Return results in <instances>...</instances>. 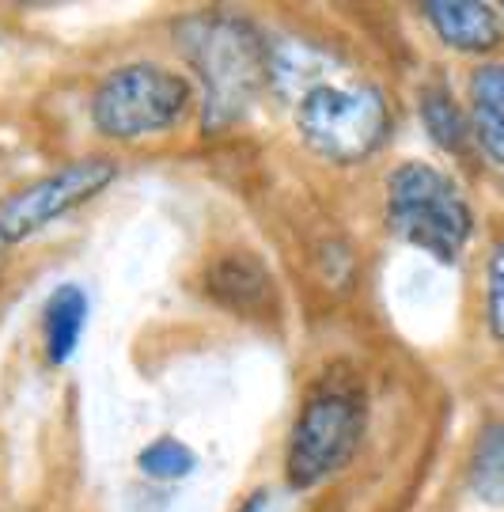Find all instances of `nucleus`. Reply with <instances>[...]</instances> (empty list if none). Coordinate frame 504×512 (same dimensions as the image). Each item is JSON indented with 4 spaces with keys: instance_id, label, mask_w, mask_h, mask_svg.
Listing matches in <instances>:
<instances>
[{
    "instance_id": "6",
    "label": "nucleus",
    "mask_w": 504,
    "mask_h": 512,
    "mask_svg": "<svg viewBox=\"0 0 504 512\" xmlns=\"http://www.w3.org/2000/svg\"><path fill=\"white\" fill-rule=\"evenodd\" d=\"M118 179V164L107 156H84L72 160L61 171L23 186L16 194H8L0 202V243H19V239L35 236L42 228H50L65 213L80 209L95 194H103Z\"/></svg>"
},
{
    "instance_id": "2",
    "label": "nucleus",
    "mask_w": 504,
    "mask_h": 512,
    "mask_svg": "<svg viewBox=\"0 0 504 512\" xmlns=\"http://www.w3.org/2000/svg\"><path fill=\"white\" fill-rule=\"evenodd\" d=\"M383 220L402 243L451 266L474 236V213L459 183L440 167L410 160L387 175Z\"/></svg>"
},
{
    "instance_id": "7",
    "label": "nucleus",
    "mask_w": 504,
    "mask_h": 512,
    "mask_svg": "<svg viewBox=\"0 0 504 512\" xmlns=\"http://www.w3.org/2000/svg\"><path fill=\"white\" fill-rule=\"evenodd\" d=\"M205 289L220 308L235 315H266L273 308L270 266L251 251H224L209 262Z\"/></svg>"
},
{
    "instance_id": "10",
    "label": "nucleus",
    "mask_w": 504,
    "mask_h": 512,
    "mask_svg": "<svg viewBox=\"0 0 504 512\" xmlns=\"http://www.w3.org/2000/svg\"><path fill=\"white\" fill-rule=\"evenodd\" d=\"M88 293L80 285H57L46 308H42V338H46V357L50 365H69L84 327H88Z\"/></svg>"
},
{
    "instance_id": "14",
    "label": "nucleus",
    "mask_w": 504,
    "mask_h": 512,
    "mask_svg": "<svg viewBox=\"0 0 504 512\" xmlns=\"http://www.w3.org/2000/svg\"><path fill=\"white\" fill-rule=\"evenodd\" d=\"M486 323L489 334L504 346V239L489 251L486 262Z\"/></svg>"
},
{
    "instance_id": "5",
    "label": "nucleus",
    "mask_w": 504,
    "mask_h": 512,
    "mask_svg": "<svg viewBox=\"0 0 504 512\" xmlns=\"http://www.w3.org/2000/svg\"><path fill=\"white\" fill-rule=\"evenodd\" d=\"M364 399L342 384H323L307 395L300 418L292 425L285 475L292 490H311L349 467L364 437Z\"/></svg>"
},
{
    "instance_id": "3",
    "label": "nucleus",
    "mask_w": 504,
    "mask_h": 512,
    "mask_svg": "<svg viewBox=\"0 0 504 512\" xmlns=\"http://www.w3.org/2000/svg\"><path fill=\"white\" fill-rule=\"evenodd\" d=\"M296 129L304 145L330 164H360L391 133V107L376 84H319L300 95Z\"/></svg>"
},
{
    "instance_id": "11",
    "label": "nucleus",
    "mask_w": 504,
    "mask_h": 512,
    "mask_svg": "<svg viewBox=\"0 0 504 512\" xmlns=\"http://www.w3.org/2000/svg\"><path fill=\"white\" fill-rule=\"evenodd\" d=\"M470 490L486 505H504V421H489L470 452Z\"/></svg>"
},
{
    "instance_id": "9",
    "label": "nucleus",
    "mask_w": 504,
    "mask_h": 512,
    "mask_svg": "<svg viewBox=\"0 0 504 512\" xmlns=\"http://www.w3.org/2000/svg\"><path fill=\"white\" fill-rule=\"evenodd\" d=\"M470 137L497 167H504V61L470 73Z\"/></svg>"
},
{
    "instance_id": "13",
    "label": "nucleus",
    "mask_w": 504,
    "mask_h": 512,
    "mask_svg": "<svg viewBox=\"0 0 504 512\" xmlns=\"http://www.w3.org/2000/svg\"><path fill=\"white\" fill-rule=\"evenodd\" d=\"M137 467H141V475L156 478V482H175V478L194 475L198 456H194V448L182 444L179 437H156L148 448H141Z\"/></svg>"
},
{
    "instance_id": "12",
    "label": "nucleus",
    "mask_w": 504,
    "mask_h": 512,
    "mask_svg": "<svg viewBox=\"0 0 504 512\" xmlns=\"http://www.w3.org/2000/svg\"><path fill=\"white\" fill-rule=\"evenodd\" d=\"M421 122L429 129V137L448 152H463L470 141V118L459 110L444 84L421 88Z\"/></svg>"
},
{
    "instance_id": "1",
    "label": "nucleus",
    "mask_w": 504,
    "mask_h": 512,
    "mask_svg": "<svg viewBox=\"0 0 504 512\" xmlns=\"http://www.w3.org/2000/svg\"><path fill=\"white\" fill-rule=\"evenodd\" d=\"M182 50L205 84V129H228L270 84V46L247 19L194 16L179 27Z\"/></svg>"
},
{
    "instance_id": "4",
    "label": "nucleus",
    "mask_w": 504,
    "mask_h": 512,
    "mask_svg": "<svg viewBox=\"0 0 504 512\" xmlns=\"http://www.w3.org/2000/svg\"><path fill=\"white\" fill-rule=\"evenodd\" d=\"M190 107L194 88L186 76L137 61L103 76L91 95V126L114 141H137L179 126Z\"/></svg>"
},
{
    "instance_id": "8",
    "label": "nucleus",
    "mask_w": 504,
    "mask_h": 512,
    "mask_svg": "<svg viewBox=\"0 0 504 512\" xmlns=\"http://www.w3.org/2000/svg\"><path fill=\"white\" fill-rule=\"evenodd\" d=\"M421 12L440 42L459 54H489L504 38L501 16L493 12V4L482 0H429Z\"/></svg>"
},
{
    "instance_id": "15",
    "label": "nucleus",
    "mask_w": 504,
    "mask_h": 512,
    "mask_svg": "<svg viewBox=\"0 0 504 512\" xmlns=\"http://www.w3.org/2000/svg\"><path fill=\"white\" fill-rule=\"evenodd\" d=\"M262 509H266V494H251L239 505V512H262Z\"/></svg>"
}]
</instances>
